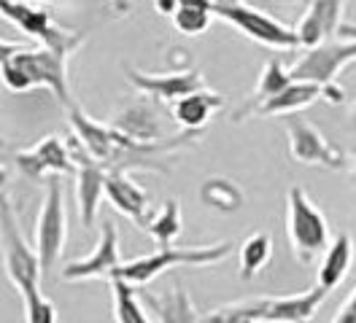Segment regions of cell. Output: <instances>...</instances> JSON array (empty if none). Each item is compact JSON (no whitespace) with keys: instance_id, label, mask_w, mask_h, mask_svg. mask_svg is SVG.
<instances>
[{"instance_id":"cell-22","label":"cell","mask_w":356,"mask_h":323,"mask_svg":"<svg viewBox=\"0 0 356 323\" xmlns=\"http://www.w3.org/2000/svg\"><path fill=\"white\" fill-rule=\"evenodd\" d=\"M143 301L156 313V321L159 323H202V318L195 310V301L189 297V291L176 283L170 291L165 294H143Z\"/></svg>"},{"instance_id":"cell-9","label":"cell","mask_w":356,"mask_h":323,"mask_svg":"<svg viewBox=\"0 0 356 323\" xmlns=\"http://www.w3.org/2000/svg\"><path fill=\"white\" fill-rule=\"evenodd\" d=\"M67 240V215H65V189L60 178L46 181V194L41 210L35 218V256L41 272H49L65 251Z\"/></svg>"},{"instance_id":"cell-14","label":"cell","mask_w":356,"mask_h":323,"mask_svg":"<svg viewBox=\"0 0 356 323\" xmlns=\"http://www.w3.org/2000/svg\"><path fill=\"white\" fill-rule=\"evenodd\" d=\"M119 264H122V256H119V232H116V224L113 221H103L100 237H97L92 254L65 264L63 272H60V278L65 280V283H81V280H95V278L111 280L113 272L119 270Z\"/></svg>"},{"instance_id":"cell-19","label":"cell","mask_w":356,"mask_h":323,"mask_svg":"<svg viewBox=\"0 0 356 323\" xmlns=\"http://www.w3.org/2000/svg\"><path fill=\"white\" fill-rule=\"evenodd\" d=\"M332 100V103H340L343 97V89L340 86H318V84H308V81H291L284 92H278L275 97H270L267 103H262L259 108H254V116H294L297 110L313 106L316 100Z\"/></svg>"},{"instance_id":"cell-8","label":"cell","mask_w":356,"mask_h":323,"mask_svg":"<svg viewBox=\"0 0 356 323\" xmlns=\"http://www.w3.org/2000/svg\"><path fill=\"white\" fill-rule=\"evenodd\" d=\"M324 299H327V291L313 285L294 297H259V299L235 301L227 307L251 323H308L316 318Z\"/></svg>"},{"instance_id":"cell-29","label":"cell","mask_w":356,"mask_h":323,"mask_svg":"<svg viewBox=\"0 0 356 323\" xmlns=\"http://www.w3.org/2000/svg\"><path fill=\"white\" fill-rule=\"evenodd\" d=\"M24 323H57V307L44 297V291H30L22 297Z\"/></svg>"},{"instance_id":"cell-30","label":"cell","mask_w":356,"mask_h":323,"mask_svg":"<svg viewBox=\"0 0 356 323\" xmlns=\"http://www.w3.org/2000/svg\"><path fill=\"white\" fill-rule=\"evenodd\" d=\"M332 323H356V288L348 294V299H343Z\"/></svg>"},{"instance_id":"cell-5","label":"cell","mask_w":356,"mask_h":323,"mask_svg":"<svg viewBox=\"0 0 356 323\" xmlns=\"http://www.w3.org/2000/svg\"><path fill=\"white\" fill-rule=\"evenodd\" d=\"M286 237L294 258L300 264H313L330 245V221L316 208L305 189L291 186L286 194Z\"/></svg>"},{"instance_id":"cell-18","label":"cell","mask_w":356,"mask_h":323,"mask_svg":"<svg viewBox=\"0 0 356 323\" xmlns=\"http://www.w3.org/2000/svg\"><path fill=\"white\" fill-rule=\"evenodd\" d=\"M103 197L111 202V208L116 213L130 218L135 226L146 229V224L152 218V194L146 192L143 186H138L127 172H108Z\"/></svg>"},{"instance_id":"cell-27","label":"cell","mask_w":356,"mask_h":323,"mask_svg":"<svg viewBox=\"0 0 356 323\" xmlns=\"http://www.w3.org/2000/svg\"><path fill=\"white\" fill-rule=\"evenodd\" d=\"M181 226H184L181 202H178V199H165L162 210L149 218L146 232L152 235V240L156 242V248H170L173 240L181 235Z\"/></svg>"},{"instance_id":"cell-7","label":"cell","mask_w":356,"mask_h":323,"mask_svg":"<svg viewBox=\"0 0 356 323\" xmlns=\"http://www.w3.org/2000/svg\"><path fill=\"white\" fill-rule=\"evenodd\" d=\"M0 17L11 22L19 33L35 38L41 43V49L65 54V57H70L84 43L79 33H67L65 27H60L51 17V11L44 6H30V3H19V0H0Z\"/></svg>"},{"instance_id":"cell-4","label":"cell","mask_w":356,"mask_h":323,"mask_svg":"<svg viewBox=\"0 0 356 323\" xmlns=\"http://www.w3.org/2000/svg\"><path fill=\"white\" fill-rule=\"evenodd\" d=\"M0 261L6 270V278L19 291V297L30 291H41V264L35 256V248L27 245L17 208L8 194H0Z\"/></svg>"},{"instance_id":"cell-24","label":"cell","mask_w":356,"mask_h":323,"mask_svg":"<svg viewBox=\"0 0 356 323\" xmlns=\"http://www.w3.org/2000/svg\"><path fill=\"white\" fill-rule=\"evenodd\" d=\"M200 199L202 205H208V208H213L219 213H235L245 205L243 189L235 181L224 178V175H211V178L202 181Z\"/></svg>"},{"instance_id":"cell-11","label":"cell","mask_w":356,"mask_h":323,"mask_svg":"<svg viewBox=\"0 0 356 323\" xmlns=\"http://www.w3.org/2000/svg\"><path fill=\"white\" fill-rule=\"evenodd\" d=\"M286 138H289L291 156L300 165H316V167H327V170L346 167V154L308 119H302L297 113L286 116Z\"/></svg>"},{"instance_id":"cell-20","label":"cell","mask_w":356,"mask_h":323,"mask_svg":"<svg viewBox=\"0 0 356 323\" xmlns=\"http://www.w3.org/2000/svg\"><path fill=\"white\" fill-rule=\"evenodd\" d=\"M356 258V242L351 232H340L332 242L327 245V251L318 258V270H316V285L324 288L327 294L334 291L346 275L351 272Z\"/></svg>"},{"instance_id":"cell-21","label":"cell","mask_w":356,"mask_h":323,"mask_svg":"<svg viewBox=\"0 0 356 323\" xmlns=\"http://www.w3.org/2000/svg\"><path fill=\"white\" fill-rule=\"evenodd\" d=\"M170 108H173V119H176V124L181 127V132L200 138L202 129L208 127V122H211V113L224 108V94L211 92V89H200V92L178 100L176 106Z\"/></svg>"},{"instance_id":"cell-34","label":"cell","mask_w":356,"mask_h":323,"mask_svg":"<svg viewBox=\"0 0 356 323\" xmlns=\"http://www.w3.org/2000/svg\"><path fill=\"white\" fill-rule=\"evenodd\" d=\"M8 149V143H6V138H0V151H6Z\"/></svg>"},{"instance_id":"cell-31","label":"cell","mask_w":356,"mask_h":323,"mask_svg":"<svg viewBox=\"0 0 356 323\" xmlns=\"http://www.w3.org/2000/svg\"><path fill=\"white\" fill-rule=\"evenodd\" d=\"M22 49L24 46L19 41H6V38H0V67L6 63H11Z\"/></svg>"},{"instance_id":"cell-12","label":"cell","mask_w":356,"mask_h":323,"mask_svg":"<svg viewBox=\"0 0 356 323\" xmlns=\"http://www.w3.org/2000/svg\"><path fill=\"white\" fill-rule=\"evenodd\" d=\"M124 76L135 86L138 94H143V97H149L154 103H168V106H176L178 100H184V97L205 89L202 73L197 67L170 70V73H143L138 67L124 65Z\"/></svg>"},{"instance_id":"cell-10","label":"cell","mask_w":356,"mask_h":323,"mask_svg":"<svg viewBox=\"0 0 356 323\" xmlns=\"http://www.w3.org/2000/svg\"><path fill=\"white\" fill-rule=\"evenodd\" d=\"M356 60V41H343L334 38L330 43H321L316 49L302 51L297 63L289 67L291 81H308L318 86H334L337 73L348 63Z\"/></svg>"},{"instance_id":"cell-26","label":"cell","mask_w":356,"mask_h":323,"mask_svg":"<svg viewBox=\"0 0 356 323\" xmlns=\"http://www.w3.org/2000/svg\"><path fill=\"white\" fill-rule=\"evenodd\" d=\"M113 291V321L116 323H152L143 301L138 297L135 285L119 278H111Z\"/></svg>"},{"instance_id":"cell-1","label":"cell","mask_w":356,"mask_h":323,"mask_svg":"<svg viewBox=\"0 0 356 323\" xmlns=\"http://www.w3.org/2000/svg\"><path fill=\"white\" fill-rule=\"evenodd\" d=\"M67 122L73 129V140L87 151L100 167H106V172H127L130 175V170H140L168 175L170 172L168 156L197 140V135L178 132L159 143H135L130 138L113 132L108 124L95 122L76 103L67 108Z\"/></svg>"},{"instance_id":"cell-28","label":"cell","mask_w":356,"mask_h":323,"mask_svg":"<svg viewBox=\"0 0 356 323\" xmlns=\"http://www.w3.org/2000/svg\"><path fill=\"white\" fill-rule=\"evenodd\" d=\"M173 27H176L181 35H189V38H195V35H202L208 27H211V11H208V3H189V0H184V3H178L176 11H173Z\"/></svg>"},{"instance_id":"cell-13","label":"cell","mask_w":356,"mask_h":323,"mask_svg":"<svg viewBox=\"0 0 356 323\" xmlns=\"http://www.w3.org/2000/svg\"><path fill=\"white\" fill-rule=\"evenodd\" d=\"M14 162H17V167H19L24 178L35 181V183H46L49 178H60V175L76 172L70 149H67V143H63V138H57V135H46L33 149L17 151Z\"/></svg>"},{"instance_id":"cell-32","label":"cell","mask_w":356,"mask_h":323,"mask_svg":"<svg viewBox=\"0 0 356 323\" xmlns=\"http://www.w3.org/2000/svg\"><path fill=\"white\" fill-rule=\"evenodd\" d=\"M178 0H156L154 8H159V14H170L173 17V11H176Z\"/></svg>"},{"instance_id":"cell-15","label":"cell","mask_w":356,"mask_h":323,"mask_svg":"<svg viewBox=\"0 0 356 323\" xmlns=\"http://www.w3.org/2000/svg\"><path fill=\"white\" fill-rule=\"evenodd\" d=\"M70 156H73V167H76V202H79V221L84 229H92L97 221L100 210V199L106 192V167H100L87 151L81 149L76 140L67 143Z\"/></svg>"},{"instance_id":"cell-3","label":"cell","mask_w":356,"mask_h":323,"mask_svg":"<svg viewBox=\"0 0 356 323\" xmlns=\"http://www.w3.org/2000/svg\"><path fill=\"white\" fill-rule=\"evenodd\" d=\"M235 245L232 242H213V245H170V248H156L149 256H138L133 261H122L113 278L124 280L130 285H146L154 278L165 275L168 270L176 267H211L222 264L224 258L232 256Z\"/></svg>"},{"instance_id":"cell-2","label":"cell","mask_w":356,"mask_h":323,"mask_svg":"<svg viewBox=\"0 0 356 323\" xmlns=\"http://www.w3.org/2000/svg\"><path fill=\"white\" fill-rule=\"evenodd\" d=\"M67 60L70 57L49 49H22L11 63L0 67V84L14 94H24L44 86L67 110L73 106V94L67 84Z\"/></svg>"},{"instance_id":"cell-25","label":"cell","mask_w":356,"mask_h":323,"mask_svg":"<svg viewBox=\"0 0 356 323\" xmlns=\"http://www.w3.org/2000/svg\"><path fill=\"white\" fill-rule=\"evenodd\" d=\"M238 258H241V280H254L262 270L267 267V261L273 258V237L270 232H254L251 237H245L238 248Z\"/></svg>"},{"instance_id":"cell-17","label":"cell","mask_w":356,"mask_h":323,"mask_svg":"<svg viewBox=\"0 0 356 323\" xmlns=\"http://www.w3.org/2000/svg\"><path fill=\"white\" fill-rule=\"evenodd\" d=\"M343 17H346V3H337V0L308 3L297 27H291L297 35V46L302 51H308V49H316L321 43L334 41L340 27H343Z\"/></svg>"},{"instance_id":"cell-23","label":"cell","mask_w":356,"mask_h":323,"mask_svg":"<svg viewBox=\"0 0 356 323\" xmlns=\"http://www.w3.org/2000/svg\"><path fill=\"white\" fill-rule=\"evenodd\" d=\"M291 84V76H289V67L281 63L278 57H270L259 73V81H257V89L251 94V100L241 108V113H235V122H241L243 116L254 113V108H259L262 103H267L270 97H275L278 92H284L286 86Z\"/></svg>"},{"instance_id":"cell-6","label":"cell","mask_w":356,"mask_h":323,"mask_svg":"<svg viewBox=\"0 0 356 323\" xmlns=\"http://www.w3.org/2000/svg\"><path fill=\"white\" fill-rule=\"evenodd\" d=\"M211 17H219L227 24H232L238 33H243L248 41H257L259 46L275 49V51H291L300 49L294 30L284 22L270 17L265 11L248 6V3H235V0H213L208 3Z\"/></svg>"},{"instance_id":"cell-33","label":"cell","mask_w":356,"mask_h":323,"mask_svg":"<svg viewBox=\"0 0 356 323\" xmlns=\"http://www.w3.org/2000/svg\"><path fill=\"white\" fill-rule=\"evenodd\" d=\"M8 181H11V170H8L6 165H0V194H6V186H8Z\"/></svg>"},{"instance_id":"cell-16","label":"cell","mask_w":356,"mask_h":323,"mask_svg":"<svg viewBox=\"0 0 356 323\" xmlns=\"http://www.w3.org/2000/svg\"><path fill=\"white\" fill-rule=\"evenodd\" d=\"M108 127L124 138H130L135 143H159L168 140L165 129H162V113H159V103L138 94L133 100H127L124 106L111 116Z\"/></svg>"},{"instance_id":"cell-35","label":"cell","mask_w":356,"mask_h":323,"mask_svg":"<svg viewBox=\"0 0 356 323\" xmlns=\"http://www.w3.org/2000/svg\"><path fill=\"white\" fill-rule=\"evenodd\" d=\"M354 170H356V154H354Z\"/></svg>"}]
</instances>
